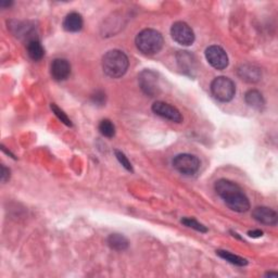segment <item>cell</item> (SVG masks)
<instances>
[{
  "label": "cell",
  "mask_w": 278,
  "mask_h": 278,
  "mask_svg": "<svg viewBox=\"0 0 278 278\" xmlns=\"http://www.w3.org/2000/svg\"><path fill=\"white\" fill-rule=\"evenodd\" d=\"M215 191L223 200L225 204L230 210L243 213L250 208V202L247 196L243 194L242 189L231 180L228 179H219L215 182Z\"/></svg>",
  "instance_id": "6da1fadb"
},
{
  "label": "cell",
  "mask_w": 278,
  "mask_h": 278,
  "mask_svg": "<svg viewBox=\"0 0 278 278\" xmlns=\"http://www.w3.org/2000/svg\"><path fill=\"white\" fill-rule=\"evenodd\" d=\"M129 62L128 58L123 51L114 49L108 51L102 58V68L103 72L111 78H120L123 76Z\"/></svg>",
  "instance_id": "7a4b0ae2"
},
{
  "label": "cell",
  "mask_w": 278,
  "mask_h": 278,
  "mask_svg": "<svg viewBox=\"0 0 278 278\" xmlns=\"http://www.w3.org/2000/svg\"><path fill=\"white\" fill-rule=\"evenodd\" d=\"M135 42L142 54L146 56H153L162 49L164 40L161 33L158 31L146 29L137 35Z\"/></svg>",
  "instance_id": "3957f363"
},
{
  "label": "cell",
  "mask_w": 278,
  "mask_h": 278,
  "mask_svg": "<svg viewBox=\"0 0 278 278\" xmlns=\"http://www.w3.org/2000/svg\"><path fill=\"white\" fill-rule=\"evenodd\" d=\"M211 92L214 96V98L219 101L228 102L236 94V87H235V84L230 78L219 76L214 78L211 83Z\"/></svg>",
  "instance_id": "277c9868"
},
{
  "label": "cell",
  "mask_w": 278,
  "mask_h": 278,
  "mask_svg": "<svg viewBox=\"0 0 278 278\" xmlns=\"http://www.w3.org/2000/svg\"><path fill=\"white\" fill-rule=\"evenodd\" d=\"M173 167L184 175H194L200 169V160L196 155L182 153L174 158Z\"/></svg>",
  "instance_id": "5b68a950"
},
{
  "label": "cell",
  "mask_w": 278,
  "mask_h": 278,
  "mask_svg": "<svg viewBox=\"0 0 278 278\" xmlns=\"http://www.w3.org/2000/svg\"><path fill=\"white\" fill-rule=\"evenodd\" d=\"M138 82L143 91L150 97H155L160 94L159 77L152 70H144L138 76Z\"/></svg>",
  "instance_id": "8992f818"
},
{
  "label": "cell",
  "mask_w": 278,
  "mask_h": 278,
  "mask_svg": "<svg viewBox=\"0 0 278 278\" xmlns=\"http://www.w3.org/2000/svg\"><path fill=\"white\" fill-rule=\"evenodd\" d=\"M171 35L173 39L181 46H190L195 41V34L185 22H176L172 25Z\"/></svg>",
  "instance_id": "52a82bcc"
},
{
  "label": "cell",
  "mask_w": 278,
  "mask_h": 278,
  "mask_svg": "<svg viewBox=\"0 0 278 278\" xmlns=\"http://www.w3.org/2000/svg\"><path fill=\"white\" fill-rule=\"evenodd\" d=\"M207 62L216 70H224L228 65V57L225 50L220 46H210L205 50Z\"/></svg>",
  "instance_id": "ba28073f"
},
{
  "label": "cell",
  "mask_w": 278,
  "mask_h": 278,
  "mask_svg": "<svg viewBox=\"0 0 278 278\" xmlns=\"http://www.w3.org/2000/svg\"><path fill=\"white\" fill-rule=\"evenodd\" d=\"M152 111L156 115L172 122H175V123H180V122L182 121L180 112L175 107L171 106V104L167 102H163V101L154 102L152 104Z\"/></svg>",
  "instance_id": "9c48e42d"
},
{
  "label": "cell",
  "mask_w": 278,
  "mask_h": 278,
  "mask_svg": "<svg viewBox=\"0 0 278 278\" xmlns=\"http://www.w3.org/2000/svg\"><path fill=\"white\" fill-rule=\"evenodd\" d=\"M177 64L185 74L194 76L197 71V60L195 56L189 54L188 51H179L177 56Z\"/></svg>",
  "instance_id": "30bf717a"
},
{
  "label": "cell",
  "mask_w": 278,
  "mask_h": 278,
  "mask_svg": "<svg viewBox=\"0 0 278 278\" xmlns=\"http://www.w3.org/2000/svg\"><path fill=\"white\" fill-rule=\"evenodd\" d=\"M252 216L259 223H262L264 225L275 226L278 222L277 213L267 206H257L253 211H252Z\"/></svg>",
  "instance_id": "8fae6325"
},
{
  "label": "cell",
  "mask_w": 278,
  "mask_h": 278,
  "mask_svg": "<svg viewBox=\"0 0 278 278\" xmlns=\"http://www.w3.org/2000/svg\"><path fill=\"white\" fill-rule=\"evenodd\" d=\"M50 72L56 81H64L71 74V64L65 59H55L51 63Z\"/></svg>",
  "instance_id": "7c38bea8"
},
{
  "label": "cell",
  "mask_w": 278,
  "mask_h": 278,
  "mask_svg": "<svg viewBox=\"0 0 278 278\" xmlns=\"http://www.w3.org/2000/svg\"><path fill=\"white\" fill-rule=\"evenodd\" d=\"M238 75L242 81L247 83H257L262 77L261 68L253 64H242L238 68Z\"/></svg>",
  "instance_id": "4fadbf2b"
},
{
  "label": "cell",
  "mask_w": 278,
  "mask_h": 278,
  "mask_svg": "<svg viewBox=\"0 0 278 278\" xmlns=\"http://www.w3.org/2000/svg\"><path fill=\"white\" fill-rule=\"evenodd\" d=\"M83 17L80 13L71 12L68 13L63 21V29L67 32L75 33L81 31L83 28Z\"/></svg>",
  "instance_id": "5bb4252c"
},
{
  "label": "cell",
  "mask_w": 278,
  "mask_h": 278,
  "mask_svg": "<svg viewBox=\"0 0 278 278\" xmlns=\"http://www.w3.org/2000/svg\"><path fill=\"white\" fill-rule=\"evenodd\" d=\"M245 101L248 104L249 107L257 109V110H261L265 104V100L263 98L262 94H261L259 90L256 89H251L249 91L246 92L245 95Z\"/></svg>",
  "instance_id": "9a60e30c"
},
{
  "label": "cell",
  "mask_w": 278,
  "mask_h": 278,
  "mask_svg": "<svg viewBox=\"0 0 278 278\" xmlns=\"http://www.w3.org/2000/svg\"><path fill=\"white\" fill-rule=\"evenodd\" d=\"M108 245L111 249L117 251L126 250L128 247V240L120 234H111L108 237Z\"/></svg>",
  "instance_id": "2e32d148"
},
{
  "label": "cell",
  "mask_w": 278,
  "mask_h": 278,
  "mask_svg": "<svg viewBox=\"0 0 278 278\" xmlns=\"http://www.w3.org/2000/svg\"><path fill=\"white\" fill-rule=\"evenodd\" d=\"M28 54L30 58L34 61H38L45 56V50H43L41 43L39 42L38 39L35 38L28 41Z\"/></svg>",
  "instance_id": "e0dca14e"
},
{
  "label": "cell",
  "mask_w": 278,
  "mask_h": 278,
  "mask_svg": "<svg viewBox=\"0 0 278 278\" xmlns=\"http://www.w3.org/2000/svg\"><path fill=\"white\" fill-rule=\"evenodd\" d=\"M216 254L221 257L222 259L226 260L227 262L234 264V265H237V266H246L248 264V261L246 259H243L239 256H236V254H233L230 253V252L228 251H224V250H217L216 251Z\"/></svg>",
  "instance_id": "ac0fdd59"
},
{
  "label": "cell",
  "mask_w": 278,
  "mask_h": 278,
  "mask_svg": "<svg viewBox=\"0 0 278 278\" xmlns=\"http://www.w3.org/2000/svg\"><path fill=\"white\" fill-rule=\"evenodd\" d=\"M99 132L104 137L112 138L115 135V126L110 120H102L99 124Z\"/></svg>",
  "instance_id": "d6986e66"
},
{
  "label": "cell",
  "mask_w": 278,
  "mask_h": 278,
  "mask_svg": "<svg viewBox=\"0 0 278 278\" xmlns=\"http://www.w3.org/2000/svg\"><path fill=\"white\" fill-rule=\"evenodd\" d=\"M181 223L184 224L185 226H187V227L196 229L197 231H200V233H206L207 231V229H206V227L204 225L197 222L194 219H190V217H185V219H182Z\"/></svg>",
  "instance_id": "ffe728a7"
},
{
  "label": "cell",
  "mask_w": 278,
  "mask_h": 278,
  "mask_svg": "<svg viewBox=\"0 0 278 278\" xmlns=\"http://www.w3.org/2000/svg\"><path fill=\"white\" fill-rule=\"evenodd\" d=\"M51 110L52 112L55 113V115L61 121V122H63V123L66 125V126H72V122L71 120H70L67 118V115L65 114V113L61 110L60 108H58L55 103H51Z\"/></svg>",
  "instance_id": "44dd1931"
},
{
  "label": "cell",
  "mask_w": 278,
  "mask_h": 278,
  "mask_svg": "<svg viewBox=\"0 0 278 278\" xmlns=\"http://www.w3.org/2000/svg\"><path fill=\"white\" fill-rule=\"evenodd\" d=\"M114 153H115V156H117V159L119 160V162H120L122 165H123V167H124L127 171L133 172V167H132V164H130L129 160L127 159V156H126L123 152L120 151V150H115Z\"/></svg>",
  "instance_id": "7402d4cb"
},
{
  "label": "cell",
  "mask_w": 278,
  "mask_h": 278,
  "mask_svg": "<svg viewBox=\"0 0 278 278\" xmlns=\"http://www.w3.org/2000/svg\"><path fill=\"white\" fill-rule=\"evenodd\" d=\"M91 100L94 103L97 104V106H103L106 103V94L101 90H97L95 95L91 96Z\"/></svg>",
  "instance_id": "603a6c76"
},
{
  "label": "cell",
  "mask_w": 278,
  "mask_h": 278,
  "mask_svg": "<svg viewBox=\"0 0 278 278\" xmlns=\"http://www.w3.org/2000/svg\"><path fill=\"white\" fill-rule=\"evenodd\" d=\"M10 179V170L7 169L5 165H2V181L6 182Z\"/></svg>",
  "instance_id": "cb8c5ba5"
},
{
  "label": "cell",
  "mask_w": 278,
  "mask_h": 278,
  "mask_svg": "<svg viewBox=\"0 0 278 278\" xmlns=\"http://www.w3.org/2000/svg\"><path fill=\"white\" fill-rule=\"evenodd\" d=\"M248 235L250 237L252 238H260V237H262L263 236V231L262 230H260V229H256V230H250L248 233Z\"/></svg>",
  "instance_id": "d4e9b609"
},
{
  "label": "cell",
  "mask_w": 278,
  "mask_h": 278,
  "mask_svg": "<svg viewBox=\"0 0 278 278\" xmlns=\"http://www.w3.org/2000/svg\"><path fill=\"white\" fill-rule=\"evenodd\" d=\"M12 2H2V4H0V5H2V7L3 8H5V7H10V6H12Z\"/></svg>",
  "instance_id": "484cf974"
},
{
  "label": "cell",
  "mask_w": 278,
  "mask_h": 278,
  "mask_svg": "<svg viewBox=\"0 0 278 278\" xmlns=\"http://www.w3.org/2000/svg\"><path fill=\"white\" fill-rule=\"evenodd\" d=\"M265 276H266V277H278V274H277V273H272V272H271V273H266Z\"/></svg>",
  "instance_id": "4316f807"
}]
</instances>
